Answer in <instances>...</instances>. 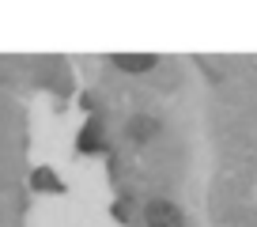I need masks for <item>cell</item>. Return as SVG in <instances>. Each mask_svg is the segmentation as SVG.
<instances>
[{
	"mask_svg": "<svg viewBox=\"0 0 257 227\" xmlns=\"http://www.w3.org/2000/svg\"><path fill=\"white\" fill-rule=\"evenodd\" d=\"M155 133H159V122H155V118H133V122H128V137L137 140V144L152 140Z\"/></svg>",
	"mask_w": 257,
	"mask_h": 227,
	"instance_id": "obj_3",
	"label": "cell"
},
{
	"mask_svg": "<svg viewBox=\"0 0 257 227\" xmlns=\"http://www.w3.org/2000/svg\"><path fill=\"white\" fill-rule=\"evenodd\" d=\"M144 219H148V227H185V216L170 201H148Z\"/></svg>",
	"mask_w": 257,
	"mask_h": 227,
	"instance_id": "obj_1",
	"label": "cell"
},
{
	"mask_svg": "<svg viewBox=\"0 0 257 227\" xmlns=\"http://www.w3.org/2000/svg\"><path fill=\"white\" fill-rule=\"evenodd\" d=\"M155 61H159L155 53H117L113 57V65H117L121 72H152Z\"/></svg>",
	"mask_w": 257,
	"mask_h": 227,
	"instance_id": "obj_2",
	"label": "cell"
},
{
	"mask_svg": "<svg viewBox=\"0 0 257 227\" xmlns=\"http://www.w3.org/2000/svg\"><path fill=\"white\" fill-rule=\"evenodd\" d=\"M95 144H98V133H95V125H91V133L83 129V137H80V148H83V152H91Z\"/></svg>",
	"mask_w": 257,
	"mask_h": 227,
	"instance_id": "obj_4",
	"label": "cell"
}]
</instances>
